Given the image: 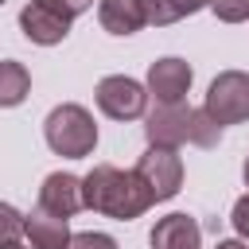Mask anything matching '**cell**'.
<instances>
[{
	"mask_svg": "<svg viewBox=\"0 0 249 249\" xmlns=\"http://www.w3.org/2000/svg\"><path fill=\"white\" fill-rule=\"evenodd\" d=\"M39 206L54 218H74L78 210H86V198H82V179L70 175V171H51L39 187Z\"/></svg>",
	"mask_w": 249,
	"mask_h": 249,
	"instance_id": "obj_8",
	"label": "cell"
},
{
	"mask_svg": "<svg viewBox=\"0 0 249 249\" xmlns=\"http://www.w3.org/2000/svg\"><path fill=\"white\" fill-rule=\"evenodd\" d=\"M241 175H245V187H249V156H245V167H241Z\"/></svg>",
	"mask_w": 249,
	"mask_h": 249,
	"instance_id": "obj_21",
	"label": "cell"
},
{
	"mask_svg": "<svg viewBox=\"0 0 249 249\" xmlns=\"http://www.w3.org/2000/svg\"><path fill=\"white\" fill-rule=\"evenodd\" d=\"M97 23L109 35H136L148 23V16H144L140 0H101L97 4Z\"/></svg>",
	"mask_w": 249,
	"mask_h": 249,
	"instance_id": "obj_12",
	"label": "cell"
},
{
	"mask_svg": "<svg viewBox=\"0 0 249 249\" xmlns=\"http://www.w3.org/2000/svg\"><path fill=\"white\" fill-rule=\"evenodd\" d=\"M19 31H23L31 43H39V47H54V43H62V39L70 35V19L54 16L51 8H43V4L31 0V4L19 12Z\"/></svg>",
	"mask_w": 249,
	"mask_h": 249,
	"instance_id": "obj_9",
	"label": "cell"
},
{
	"mask_svg": "<svg viewBox=\"0 0 249 249\" xmlns=\"http://www.w3.org/2000/svg\"><path fill=\"white\" fill-rule=\"evenodd\" d=\"M152 249H202V230L191 214H167L152 226Z\"/></svg>",
	"mask_w": 249,
	"mask_h": 249,
	"instance_id": "obj_10",
	"label": "cell"
},
{
	"mask_svg": "<svg viewBox=\"0 0 249 249\" xmlns=\"http://www.w3.org/2000/svg\"><path fill=\"white\" fill-rule=\"evenodd\" d=\"M144 136L152 148H183V144H198V148H214L222 128L210 121L206 109H191V105H156L144 121Z\"/></svg>",
	"mask_w": 249,
	"mask_h": 249,
	"instance_id": "obj_2",
	"label": "cell"
},
{
	"mask_svg": "<svg viewBox=\"0 0 249 249\" xmlns=\"http://www.w3.org/2000/svg\"><path fill=\"white\" fill-rule=\"evenodd\" d=\"M35 4H43V8H51L54 16H62V19H78L82 12H89L93 8V0H35Z\"/></svg>",
	"mask_w": 249,
	"mask_h": 249,
	"instance_id": "obj_17",
	"label": "cell"
},
{
	"mask_svg": "<svg viewBox=\"0 0 249 249\" xmlns=\"http://www.w3.org/2000/svg\"><path fill=\"white\" fill-rule=\"evenodd\" d=\"M97 109L109 121H140L148 109V86H140L128 74H109L97 82Z\"/></svg>",
	"mask_w": 249,
	"mask_h": 249,
	"instance_id": "obj_6",
	"label": "cell"
},
{
	"mask_svg": "<svg viewBox=\"0 0 249 249\" xmlns=\"http://www.w3.org/2000/svg\"><path fill=\"white\" fill-rule=\"evenodd\" d=\"M191 82H195L191 62H183L175 54L156 58L148 66V97H156V105H183L191 93Z\"/></svg>",
	"mask_w": 249,
	"mask_h": 249,
	"instance_id": "obj_7",
	"label": "cell"
},
{
	"mask_svg": "<svg viewBox=\"0 0 249 249\" xmlns=\"http://www.w3.org/2000/svg\"><path fill=\"white\" fill-rule=\"evenodd\" d=\"M210 12L222 23H245L249 19V0H210Z\"/></svg>",
	"mask_w": 249,
	"mask_h": 249,
	"instance_id": "obj_16",
	"label": "cell"
},
{
	"mask_svg": "<svg viewBox=\"0 0 249 249\" xmlns=\"http://www.w3.org/2000/svg\"><path fill=\"white\" fill-rule=\"evenodd\" d=\"M214 249H249V245H245L241 237H222V241H218Z\"/></svg>",
	"mask_w": 249,
	"mask_h": 249,
	"instance_id": "obj_20",
	"label": "cell"
},
{
	"mask_svg": "<svg viewBox=\"0 0 249 249\" xmlns=\"http://www.w3.org/2000/svg\"><path fill=\"white\" fill-rule=\"evenodd\" d=\"M132 171L152 191V202H167L183 187V156H179V148H152L148 144V152L136 160Z\"/></svg>",
	"mask_w": 249,
	"mask_h": 249,
	"instance_id": "obj_5",
	"label": "cell"
},
{
	"mask_svg": "<svg viewBox=\"0 0 249 249\" xmlns=\"http://www.w3.org/2000/svg\"><path fill=\"white\" fill-rule=\"evenodd\" d=\"M0 4H8V0H0Z\"/></svg>",
	"mask_w": 249,
	"mask_h": 249,
	"instance_id": "obj_23",
	"label": "cell"
},
{
	"mask_svg": "<svg viewBox=\"0 0 249 249\" xmlns=\"http://www.w3.org/2000/svg\"><path fill=\"white\" fill-rule=\"evenodd\" d=\"M82 198H86V210H97L117 222H132L152 206V191L144 187V179L113 163H97L82 179Z\"/></svg>",
	"mask_w": 249,
	"mask_h": 249,
	"instance_id": "obj_1",
	"label": "cell"
},
{
	"mask_svg": "<svg viewBox=\"0 0 249 249\" xmlns=\"http://www.w3.org/2000/svg\"><path fill=\"white\" fill-rule=\"evenodd\" d=\"M202 109L210 113V121H214L218 128L249 121V74H245V70H222V74L210 82Z\"/></svg>",
	"mask_w": 249,
	"mask_h": 249,
	"instance_id": "obj_4",
	"label": "cell"
},
{
	"mask_svg": "<svg viewBox=\"0 0 249 249\" xmlns=\"http://www.w3.org/2000/svg\"><path fill=\"white\" fill-rule=\"evenodd\" d=\"M0 249H27V245H19V241H12V245H0Z\"/></svg>",
	"mask_w": 249,
	"mask_h": 249,
	"instance_id": "obj_22",
	"label": "cell"
},
{
	"mask_svg": "<svg viewBox=\"0 0 249 249\" xmlns=\"http://www.w3.org/2000/svg\"><path fill=\"white\" fill-rule=\"evenodd\" d=\"M43 136H47V148L54 156H66V160H86L93 148H97V124H93V113L78 101H66V105H54L43 121Z\"/></svg>",
	"mask_w": 249,
	"mask_h": 249,
	"instance_id": "obj_3",
	"label": "cell"
},
{
	"mask_svg": "<svg viewBox=\"0 0 249 249\" xmlns=\"http://www.w3.org/2000/svg\"><path fill=\"white\" fill-rule=\"evenodd\" d=\"M66 249H121V245H117L109 233H93V230H86V233H74Z\"/></svg>",
	"mask_w": 249,
	"mask_h": 249,
	"instance_id": "obj_18",
	"label": "cell"
},
{
	"mask_svg": "<svg viewBox=\"0 0 249 249\" xmlns=\"http://www.w3.org/2000/svg\"><path fill=\"white\" fill-rule=\"evenodd\" d=\"M140 4H144L148 23H156V27L179 23V19H187V16L202 12V8H210V0H140Z\"/></svg>",
	"mask_w": 249,
	"mask_h": 249,
	"instance_id": "obj_14",
	"label": "cell"
},
{
	"mask_svg": "<svg viewBox=\"0 0 249 249\" xmlns=\"http://www.w3.org/2000/svg\"><path fill=\"white\" fill-rule=\"evenodd\" d=\"M230 222H233L237 237H249V195H241V198L233 202V214H230Z\"/></svg>",
	"mask_w": 249,
	"mask_h": 249,
	"instance_id": "obj_19",
	"label": "cell"
},
{
	"mask_svg": "<svg viewBox=\"0 0 249 249\" xmlns=\"http://www.w3.org/2000/svg\"><path fill=\"white\" fill-rule=\"evenodd\" d=\"M19 233H23V214L12 202H0V245L19 241Z\"/></svg>",
	"mask_w": 249,
	"mask_h": 249,
	"instance_id": "obj_15",
	"label": "cell"
},
{
	"mask_svg": "<svg viewBox=\"0 0 249 249\" xmlns=\"http://www.w3.org/2000/svg\"><path fill=\"white\" fill-rule=\"evenodd\" d=\"M27 93H31V74H27V66L16 62V58H4V62H0V109L23 105Z\"/></svg>",
	"mask_w": 249,
	"mask_h": 249,
	"instance_id": "obj_13",
	"label": "cell"
},
{
	"mask_svg": "<svg viewBox=\"0 0 249 249\" xmlns=\"http://www.w3.org/2000/svg\"><path fill=\"white\" fill-rule=\"evenodd\" d=\"M23 233H27L31 249H66L70 237H74L70 226H66V218L47 214L43 206H35L31 214H23Z\"/></svg>",
	"mask_w": 249,
	"mask_h": 249,
	"instance_id": "obj_11",
	"label": "cell"
}]
</instances>
